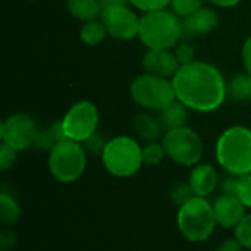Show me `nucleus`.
Returning a JSON list of instances; mask_svg holds the SVG:
<instances>
[{
	"label": "nucleus",
	"instance_id": "f257e3e1",
	"mask_svg": "<svg viewBox=\"0 0 251 251\" xmlns=\"http://www.w3.org/2000/svg\"><path fill=\"white\" fill-rule=\"evenodd\" d=\"M172 84L176 100L199 113L218 110L228 97V82L224 74L204 60L182 65L174 75Z\"/></svg>",
	"mask_w": 251,
	"mask_h": 251
},
{
	"label": "nucleus",
	"instance_id": "f03ea898",
	"mask_svg": "<svg viewBox=\"0 0 251 251\" xmlns=\"http://www.w3.org/2000/svg\"><path fill=\"white\" fill-rule=\"evenodd\" d=\"M215 156L228 175L251 174V129L244 125L226 128L218 138Z\"/></svg>",
	"mask_w": 251,
	"mask_h": 251
},
{
	"label": "nucleus",
	"instance_id": "7ed1b4c3",
	"mask_svg": "<svg viewBox=\"0 0 251 251\" xmlns=\"http://www.w3.org/2000/svg\"><path fill=\"white\" fill-rule=\"evenodd\" d=\"M138 40L150 50H172L184 40L182 19L169 9L141 13Z\"/></svg>",
	"mask_w": 251,
	"mask_h": 251
},
{
	"label": "nucleus",
	"instance_id": "20e7f679",
	"mask_svg": "<svg viewBox=\"0 0 251 251\" xmlns=\"http://www.w3.org/2000/svg\"><path fill=\"white\" fill-rule=\"evenodd\" d=\"M176 226L179 234L193 244L207 241L218 226L213 203L204 197H191L185 204L178 207Z\"/></svg>",
	"mask_w": 251,
	"mask_h": 251
},
{
	"label": "nucleus",
	"instance_id": "39448f33",
	"mask_svg": "<svg viewBox=\"0 0 251 251\" xmlns=\"http://www.w3.org/2000/svg\"><path fill=\"white\" fill-rule=\"evenodd\" d=\"M104 169L115 178H131L141 171L144 165L143 146L138 138L129 135H118L109 138L101 156Z\"/></svg>",
	"mask_w": 251,
	"mask_h": 251
},
{
	"label": "nucleus",
	"instance_id": "423d86ee",
	"mask_svg": "<svg viewBox=\"0 0 251 251\" xmlns=\"http://www.w3.org/2000/svg\"><path fill=\"white\" fill-rule=\"evenodd\" d=\"M87 150L81 143L72 140L59 141L49 151V171L59 184H74L85 172Z\"/></svg>",
	"mask_w": 251,
	"mask_h": 251
},
{
	"label": "nucleus",
	"instance_id": "0eeeda50",
	"mask_svg": "<svg viewBox=\"0 0 251 251\" xmlns=\"http://www.w3.org/2000/svg\"><path fill=\"white\" fill-rule=\"evenodd\" d=\"M129 94L137 106L153 113L162 112L176 100L172 79L149 72H144L132 81Z\"/></svg>",
	"mask_w": 251,
	"mask_h": 251
},
{
	"label": "nucleus",
	"instance_id": "6e6552de",
	"mask_svg": "<svg viewBox=\"0 0 251 251\" xmlns=\"http://www.w3.org/2000/svg\"><path fill=\"white\" fill-rule=\"evenodd\" d=\"M162 144L166 151V157L179 166L193 168L201 162L204 147L201 137L193 128L182 126L166 131Z\"/></svg>",
	"mask_w": 251,
	"mask_h": 251
},
{
	"label": "nucleus",
	"instance_id": "1a4fd4ad",
	"mask_svg": "<svg viewBox=\"0 0 251 251\" xmlns=\"http://www.w3.org/2000/svg\"><path fill=\"white\" fill-rule=\"evenodd\" d=\"M60 122L65 137L82 144L99 131L100 113L93 101L79 100L66 110Z\"/></svg>",
	"mask_w": 251,
	"mask_h": 251
},
{
	"label": "nucleus",
	"instance_id": "9d476101",
	"mask_svg": "<svg viewBox=\"0 0 251 251\" xmlns=\"http://www.w3.org/2000/svg\"><path fill=\"white\" fill-rule=\"evenodd\" d=\"M35 119L24 112L9 115L0 124V138L1 143L10 146L18 151L28 150L34 147V141L38 132Z\"/></svg>",
	"mask_w": 251,
	"mask_h": 251
},
{
	"label": "nucleus",
	"instance_id": "9b49d317",
	"mask_svg": "<svg viewBox=\"0 0 251 251\" xmlns=\"http://www.w3.org/2000/svg\"><path fill=\"white\" fill-rule=\"evenodd\" d=\"M100 19L103 21L109 37L119 41L138 38L141 15H138L134 7H129V4L104 9Z\"/></svg>",
	"mask_w": 251,
	"mask_h": 251
},
{
	"label": "nucleus",
	"instance_id": "f8f14e48",
	"mask_svg": "<svg viewBox=\"0 0 251 251\" xmlns=\"http://www.w3.org/2000/svg\"><path fill=\"white\" fill-rule=\"evenodd\" d=\"M247 207L235 194L222 193L213 201V212L218 226L224 229H235L247 215Z\"/></svg>",
	"mask_w": 251,
	"mask_h": 251
},
{
	"label": "nucleus",
	"instance_id": "ddd939ff",
	"mask_svg": "<svg viewBox=\"0 0 251 251\" xmlns=\"http://www.w3.org/2000/svg\"><path fill=\"white\" fill-rule=\"evenodd\" d=\"M143 68L146 72L165 76V78H174V75L181 68L174 50L169 49H159V50H150L143 56Z\"/></svg>",
	"mask_w": 251,
	"mask_h": 251
},
{
	"label": "nucleus",
	"instance_id": "4468645a",
	"mask_svg": "<svg viewBox=\"0 0 251 251\" xmlns=\"http://www.w3.org/2000/svg\"><path fill=\"white\" fill-rule=\"evenodd\" d=\"M188 184L193 190V194L197 197H204L207 199L212 196L221 184L219 174L215 166L210 163H199L191 168L190 176H188Z\"/></svg>",
	"mask_w": 251,
	"mask_h": 251
},
{
	"label": "nucleus",
	"instance_id": "2eb2a0df",
	"mask_svg": "<svg viewBox=\"0 0 251 251\" xmlns=\"http://www.w3.org/2000/svg\"><path fill=\"white\" fill-rule=\"evenodd\" d=\"M219 25V15L215 9L203 6L193 15L182 19L184 40L196 35H207Z\"/></svg>",
	"mask_w": 251,
	"mask_h": 251
},
{
	"label": "nucleus",
	"instance_id": "dca6fc26",
	"mask_svg": "<svg viewBox=\"0 0 251 251\" xmlns=\"http://www.w3.org/2000/svg\"><path fill=\"white\" fill-rule=\"evenodd\" d=\"M132 129L138 140H143L144 143L159 141L165 135V128L160 122L159 115H153V112H144L134 118L132 121Z\"/></svg>",
	"mask_w": 251,
	"mask_h": 251
},
{
	"label": "nucleus",
	"instance_id": "f3484780",
	"mask_svg": "<svg viewBox=\"0 0 251 251\" xmlns=\"http://www.w3.org/2000/svg\"><path fill=\"white\" fill-rule=\"evenodd\" d=\"M188 112H190V109L187 106H184L178 100H175L168 107H165L162 112H159L157 115H159L160 122H162V125L165 128V132L166 131H171V129H176V128L187 126Z\"/></svg>",
	"mask_w": 251,
	"mask_h": 251
},
{
	"label": "nucleus",
	"instance_id": "a211bd4d",
	"mask_svg": "<svg viewBox=\"0 0 251 251\" xmlns=\"http://www.w3.org/2000/svg\"><path fill=\"white\" fill-rule=\"evenodd\" d=\"M66 9L72 18L82 24L101 16V6L99 0H66Z\"/></svg>",
	"mask_w": 251,
	"mask_h": 251
},
{
	"label": "nucleus",
	"instance_id": "6ab92c4d",
	"mask_svg": "<svg viewBox=\"0 0 251 251\" xmlns=\"http://www.w3.org/2000/svg\"><path fill=\"white\" fill-rule=\"evenodd\" d=\"M21 218V206L18 200L6 191L0 194V222L4 226L15 225Z\"/></svg>",
	"mask_w": 251,
	"mask_h": 251
},
{
	"label": "nucleus",
	"instance_id": "aec40b11",
	"mask_svg": "<svg viewBox=\"0 0 251 251\" xmlns=\"http://www.w3.org/2000/svg\"><path fill=\"white\" fill-rule=\"evenodd\" d=\"M228 96L235 101H250L251 100V75L246 71L237 74L228 82Z\"/></svg>",
	"mask_w": 251,
	"mask_h": 251
},
{
	"label": "nucleus",
	"instance_id": "412c9836",
	"mask_svg": "<svg viewBox=\"0 0 251 251\" xmlns=\"http://www.w3.org/2000/svg\"><path fill=\"white\" fill-rule=\"evenodd\" d=\"M106 37H107V29L100 18L84 22L79 29V38L87 46H99Z\"/></svg>",
	"mask_w": 251,
	"mask_h": 251
},
{
	"label": "nucleus",
	"instance_id": "4be33fe9",
	"mask_svg": "<svg viewBox=\"0 0 251 251\" xmlns=\"http://www.w3.org/2000/svg\"><path fill=\"white\" fill-rule=\"evenodd\" d=\"M166 157V151L165 147L160 141H151V143H146L143 146V159H144V165L149 166H157L163 162V159Z\"/></svg>",
	"mask_w": 251,
	"mask_h": 251
},
{
	"label": "nucleus",
	"instance_id": "5701e85b",
	"mask_svg": "<svg viewBox=\"0 0 251 251\" xmlns=\"http://www.w3.org/2000/svg\"><path fill=\"white\" fill-rule=\"evenodd\" d=\"M169 197H171V201L181 207L182 204H185L191 197H194L193 194V190L188 184V181H178L175 182L172 187H171V191H169Z\"/></svg>",
	"mask_w": 251,
	"mask_h": 251
},
{
	"label": "nucleus",
	"instance_id": "b1692460",
	"mask_svg": "<svg viewBox=\"0 0 251 251\" xmlns=\"http://www.w3.org/2000/svg\"><path fill=\"white\" fill-rule=\"evenodd\" d=\"M204 0H171V10H174L181 19L193 15L203 7Z\"/></svg>",
	"mask_w": 251,
	"mask_h": 251
},
{
	"label": "nucleus",
	"instance_id": "393cba45",
	"mask_svg": "<svg viewBox=\"0 0 251 251\" xmlns=\"http://www.w3.org/2000/svg\"><path fill=\"white\" fill-rule=\"evenodd\" d=\"M235 196L244 203L249 210H251V174L237 176Z\"/></svg>",
	"mask_w": 251,
	"mask_h": 251
},
{
	"label": "nucleus",
	"instance_id": "a878e982",
	"mask_svg": "<svg viewBox=\"0 0 251 251\" xmlns=\"http://www.w3.org/2000/svg\"><path fill=\"white\" fill-rule=\"evenodd\" d=\"M234 231H235V238L240 241L244 250H251V212L244 216V219Z\"/></svg>",
	"mask_w": 251,
	"mask_h": 251
},
{
	"label": "nucleus",
	"instance_id": "bb28decb",
	"mask_svg": "<svg viewBox=\"0 0 251 251\" xmlns=\"http://www.w3.org/2000/svg\"><path fill=\"white\" fill-rule=\"evenodd\" d=\"M172 50H174V53H175V56H176L181 66L197 60L196 59V50H194L193 44H190L187 40H181Z\"/></svg>",
	"mask_w": 251,
	"mask_h": 251
},
{
	"label": "nucleus",
	"instance_id": "cd10ccee",
	"mask_svg": "<svg viewBox=\"0 0 251 251\" xmlns=\"http://www.w3.org/2000/svg\"><path fill=\"white\" fill-rule=\"evenodd\" d=\"M129 4L135 10H140L141 13H147V12L168 9V6H171V0H129Z\"/></svg>",
	"mask_w": 251,
	"mask_h": 251
},
{
	"label": "nucleus",
	"instance_id": "c85d7f7f",
	"mask_svg": "<svg viewBox=\"0 0 251 251\" xmlns=\"http://www.w3.org/2000/svg\"><path fill=\"white\" fill-rule=\"evenodd\" d=\"M109 138H106L100 131L94 132L87 141L82 143V146L85 147L87 153H91V154H97V156H101L106 144H107Z\"/></svg>",
	"mask_w": 251,
	"mask_h": 251
},
{
	"label": "nucleus",
	"instance_id": "c756f323",
	"mask_svg": "<svg viewBox=\"0 0 251 251\" xmlns=\"http://www.w3.org/2000/svg\"><path fill=\"white\" fill-rule=\"evenodd\" d=\"M18 154H19L18 150L1 143V146H0V169H1V172H6L16 163Z\"/></svg>",
	"mask_w": 251,
	"mask_h": 251
},
{
	"label": "nucleus",
	"instance_id": "7c9ffc66",
	"mask_svg": "<svg viewBox=\"0 0 251 251\" xmlns=\"http://www.w3.org/2000/svg\"><path fill=\"white\" fill-rule=\"evenodd\" d=\"M16 235L15 232L12 231H7V229H3L1 234H0V247H1V251H7L10 249H13L16 246Z\"/></svg>",
	"mask_w": 251,
	"mask_h": 251
},
{
	"label": "nucleus",
	"instance_id": "2f4dec72",
	"mask_svg": "<svg viewBox=\"0 0 251 251\" xmlns=\"http://www.w3.org/2000/svg\"><path fill=\"white\" fill-rule=\"evenodd\" d=\"M241 59H243L244 71L251 75V35L244 41V44H243V49H241Z\"/></svg>",
	"mask_w": 251,
	"mask_h": 251
},
{
	"label": "nucleus",
	"instance_id": "473e14b6",
	"mask_svg": "<svg viewBox=\"0 0 251 251\" xmlns=\"http://www.w3.org/2000/svg\"><path fill=\"white\" fill-rule=\"evenodd\" d=\"M244 247L240 244V241L234 237V238H226L224 240L219 246L216 251H243Z\"/></svg>",
	"mask_w": 251,
	"mask_h": 251
},
{
	"label": "nucleus",
	"instance_id": "72a5a7b5",
	"mask_svg": "<svg viewBox=\"0 0 251 251\" xmlns=\"http://www.w3.org/2000/svg\"><path fill=\"white\" fill-rule=\"evenodd\" d=\"M100 6H101V12L104 9H110V7H116V6H126L129 4V0H99Z\"/></svg>",
	"mask_w": 251,
	"mask_h": 251
},
{
	"label": "nucleus",
	"instance_id": "f704fd0d",
	"mask_svg": "<svg viewBox=\"0 0 251 251\" xmlns=\"http://www.w3.org/2000/svg\"><path fill=\"white\" fill-rule=\"evenodd\" d=\"M212 4L218 6V7H224V9H229V7H234L237 4H240L243 0H209Z\"/></svg>",
	"mask_w": 251,
	"mask_h": 251
},
{
	"label": "nucleus",
	"instance_id": "c9c22d12",
	"mask_svg": "<svg viewBox=\"0 0 251 251\" xmlns=\"http://www.w3.org/2000/svg\"><path fill=\"white\" fill-rule=\"evenodd\" d=\"M31 1H37V0H31Z\"/></svg>",
	"mask_w": 251,
	"mask_h": 251
}]
</instances>
